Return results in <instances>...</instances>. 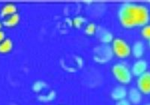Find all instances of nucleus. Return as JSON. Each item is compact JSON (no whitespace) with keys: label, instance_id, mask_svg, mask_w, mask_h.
Returning a JSON list of instances; mask_svg holds the SVG:
<instances>
[{"label":"nucleus","instance_id":"nucleus-1","mask_svg":"<svg viewBox=\"0 0 150 105\" xmlns=\"http://www.w3.org/2000/svg\"><path fill=\"white\" fill-rule=\"evenodd\" d=\"M118 17L123 27L131 29L147 25L149 22L150 14L145 5L125 2L118 11Z\"/></svg>","mask_w":150,"mask_h":105},{"label":"nucleus","instance_id":"nucleus-2","mask_svg":"<svg viewBox=\"0 0 150 105\" xmlns=\"http://www.w3.org/2000/svg\"><path fill=\"white\" fill-rule=\"evenodd\" d=\"M112 71L116 80L123 84H128L132 79L131 70L124 63H117L114 65Z\"/></svg>","mask_w":150,"mask_h":105},{"label":"nucleus","instance_id":"nucleus-3","mask_svg":"<svg viewBox=\"0 0 150 105\" xmlns=\"http://www.w3.org/2000/svg\"><path fill=\"white\" fill-rule=\"evenodd\" d=\"M112 51L117 57L125 59L131 53V48L129 44L121 38H116L112 41Z\"/></svg>","mask_w":150,"mask_h":105},{"label":"nucleus","instance_id":"nucleus-4","mask_svg":"<svg viewBox=\"0 0 150 105\" xmlns=\"http://www.w3.org/2000/svg\"><path fill=\"white\" fill-rule=\"evenodd\" d=\"M137 89L141 93L145 95L150 94V71H146L140 76L137 81Z\"/></svg>","mask_w":150,"mask_h":105},{"label":"nucleus","instance_id":"nucleus-5","mask_svg":"<svg viewBox=\"0 0 150 105\" xmlns=\"http://www.w3.org/2000/svg\"><path fill=\"white\" fill-rule=\"evenodd\" d=\"M112 49L108 45H102L96 50L95 59L98 62H106L112 58Z\"/></svg>","mask_w":150,"mask_h":105},{"label":"nucleus","instance_id":"nucleus-6","mask_svg":"<svg viewBox=\"0 0 150 105\" xmlns=\"http://www.w3.org/2000/svg\"><path fill=\"white\" fill-rule=\"evenodd\" d=\"M148 68V63L143 60H138L135 62L131 67V72L132 75L139 77L142 74L146 72Z\"/></svg>","mask_w":150,"mask_h":105},{"label":"nucleus","instance_id":"nucleus-7","mask_svg":"<svg viewBox=\"0 0 150 105\" xmlns=\"http://www.w3.org/2000/svg\"><path fill=\"white\" fill-rule=\"evenodd\" d=\"M127 95H128L127 89L122 86L116 87L111 92V96H112V99H114L117 101L125 99Z\"/></svg>","mask_w":150,"mask_h":105},{"label":"nucleus","instance_id":"nucleus-8","mask_svg":"<svg viewBox=\"0 0 150 105\" xmlns=\"http://www.w3.org/2000/svg\"><path fill=\"white\" fill-rule=\"evenodd\" d=\"M129 101L134 104H139L142 101V93L137 88H131L128 92Z\"/></svg>","mask_w":150,"mask_h":105},{"label":"nucleus","instance_id":"nucleus-9","mask_svg":"<svg viewBox=\"0 0 150 105\" xmlns=\"http://www.w3.org/2000/svg\"><path fill=\"white\" fill-rule=\"evenodd\" d=\"M131 48V53L134 55L135 58L140 59L143 56V53H144V44L142 41H136L134 44H133Z\"/></svg>","mask_w":150,"mask_h":105},{"label":"nucleus","instance_id":"nucleus-10","mask_svg":"<svg viewBox=\"0 0 150 105\" xmlns=\"http://www.w3.org/2000/svg\"><path fill=\"white\" fill-rule=\"evenodd\" d=\"M14 14H17V7L13 4H7L1 11V16L3 17H8Z\"/></svg>","mask_w":150,"mask_h":105},{"label":"nucleus","instance_id":"nucleus-11","mask_svg":"<svg viewBox=\"0 0 150 105\" xmlns=\"http://www.w3.org/2000/svg\"><path fill=\"white\" fill-rule=\"evenodd\" d=\"M20 21V16L17 14H14L9 16L3 21V25L6 27H14L18 24Z\"/></svg>","mask_w":150,"mask_h":105},{"label":"nucleus","instance_id":"nucleus-12","mask_svg":"<svg viewBox=\"0 0 150 105\" xmlns=\"http://www.w3.org/2000/svg\"><path fill=\"white\" fill-rule=\"evenodd\" d=\"M13 48V43L9 38H5L2 43H0V53H8Z\"/></svg>","mask_w":150,"mask_h":105},{"label":"nucleus","instance_id":"nucleus-13","mask_svg":"<svg viewBox=\"0 0 150 105\" xmlns=\"http://www.w3.org/2000/svg\"><path fill=\"white\" fill-rule=\"evenodd\" d=\"M100 38H101V41L105 44H110L111 41H112V39H113L112 35L108 31H103V32H101Z\"/></svg>","mask_w":150,"mask_h":105},{"label":"nucleus","instance_id":"nucleus-14","mask_svg":"<svg viewBox=\"0 0 150 105\" xmlns=\"http://www.w3.org/2000/svg\"><path fill=\"white\" fill-rule=\"evenodd\" d=\"M141 35L144 38L150 40V25L147 24L145 26H143L141 31Z\"/></svg>","mask_w":150,"mask_h":105},{"label":"nucleus","instance_id":"nucleus-15","mask_svg":"<svg viewBox=\"0 0 150 105\" xmlns=\"http://www.w3.org/2000/svg\"><path fill=\"white\" fill-rule=\"evenodd\" d=\"M85 32L86 33L87 35H92L95 34L96 32V25L93 23H89V25L86 27Z\"/></svg>","mask_w":150,"mask_h":105},{"label":"nucleus","instance_id":"nucleus-16","mask_svg":"<svg viewBox=\"0 0 150 105\" xmlns=\"http://www.w3.org/2000/svg\"><path fill=\"white\" fill-rule=\"evenodd\" d=\"M85 23V19L83 17H75L74 19L73 20V23L75 27L79 28L83 24Z\"/></svg>","mask_w":150,"mask_h":105},{"label":"nucleus","instance_id":"nucleus-17","mask_svg":"<svg viewBox=\"0 0 150 105\" xmlns=\"http://www.w3.org/2000/svg\"><path fill=\"white\" fill-rule=\"evenodd\" d=\"M45 87V84L42 82L39 81V82H37L34 84V87H33V89H34L35 91L38 92V91H40V90L42 89L44 87Z\"/></svg>","mask_w":150,"mask_h":105},{"label":"nucleus","instance_id":"nucleus-18","mask_svg":"<svg viewBox=\"0 0 150 105\" xmlns=\"http://www.w3.org/2000/svg\"><path fill=\"white\" fill-rule=\"evenodd\" d=\"M116 105H131V104H130V102L128 101V100H126V99H123V100L117 101Z\"/></svg>","mask_w":150,"mask_h":105},{"label":"nucleus","instance_id":"nucleus-19","mask_svg":"<svg viewBox=\"0 0 150 105\" xmlns=\"http://www.w3.org/2000/svg\"><path fill=\"white\" fill-rule=\"evenodd\" d=\"M5 39V35L2 31L0 30V43H2V41Z\"/></svg>","mask_w":150,"mask_h":105},{"label":"nucleus","instance_id":"nucleus-20","mask_svg":"<svg viewBox=\"0 0 150 105\" xmlns=\"http://www.w3.org/2000/svg\"><path fill=\"white\" fill-rule=\"evenodd\" d=\"M1 28H2V23H0V30H1Z\"/></svg>","mask_w":150,"mask_h":105},{"label":"nucleus","instance_id":"nucleus-21","mask_svg":"<svg viewBox=\"0 0 150 105\" xmlns=\"http://www.w3.org/2000/svg\"><path fill=\"white\" fill-rule=\"evenodd\" d=\"M149 48H150V40L149 41Z\"/></svg>","mask_w":150,"mask_h":105},{"label":"nucleus","instance_id":"nucleus-22","mask_svg":"<svg viewBox=\"0 0 150 105\" xmlns=\"http://www.w3.org/2000/svg\"><path fill=\"white\" fill-rule=\"evenodd\" d=\"M146 105H150V103H149V104H147Z\"/></svg>","mask_w":150,"mask_h":105}]
</instances>
